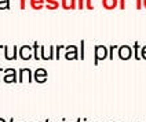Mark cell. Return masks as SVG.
Wrapping results in <instances>:
<instances>
[{
  "instance_id": "8",
  "label": "cell",
  "mask_w": 146,
  "mask_h": 122,
  "mask_svg": "<svg viewBox=\"0 0 146 122\" xmlns=\"http://www.w3.org/2000/svg\"><path fill=\"white\" fill-rule=\"evenodd\" d=\"M119 58L123 59V60H127V59H130L131 55H132V48H131L130 45H121V47H119Z\"/></svg>"
},
{
  "instance_id": "31",
  "label": "cell",
  "mask_w": 146,
  "mask_h": 122,
  "mask_svg": "<svg viewBox=\"0 0 146 122\" xmlns=\"http://www.w3.org/2000/svg\"><path fill=\"white\" fill-rule=\"evenodd\" d=\"M44 122H50V119H46V121H44Z\"/></svg>"
},
{
  "instance_id": "9",
  "label": "cell",
  "mask_w": 146,
  "mask_h": 122,
  "mask_svg": "<svg viewBox=\"0 0 146 122\" xmlns=\"http://www.w3.org/2000/svg\"><path fill=\"white\" fill-rule=\"evenodd\" d=\"M61 7L65 11L68 10H76L77 8V0H61Z\"/></svg>"
},
{
  "instance_id": "4",
  "label": "cell",
  "mask_w": 146,
  "mask_h": 122,
  "mask_svg": "<svg viewBox=\"0 0 146 122\" xmlns=\"http://www.w3.org/2000/svg\"><path fill=\"white\" fill-rule=\"evenodd\" d=\"M18 45H11V47H8V45H4L3 47V51H4V58L7 59V60H17L18 59Z\"/></svg>"
},
{
  "instance_id": "12",
  "label": "cell",
  "mask_w": 146,
  "mask_h": 122,
  "mask_svg": "<svg viewBox=\"0 0 146 122\" xmlns=\"http://www.w3.org/2000/svg\"><path fill=\"white\" fill-rule=\"evenodd\" d=\"M119 4V0H102V6L105 10H114Z\"/></svg>"
},
{
  "instance_id": "21",
  "label": "cell",
  "mask_w": 146,
  "mask_h": 122,
  "mask_svg": "<svg viewBox=\"0 0 146 122\" xmlns=\"http://www.w3.org/2000/svg\"><path fill=\"white\" fill-rule=\"evenodd\" d=\"M134 48H135V59H141V56L138 55V48H139V44H138V43H135Z\"/></svg>"
},
{
  "instance_id": "26",
  "label": "cell",
  "mask_w": 146,
  "mask_h": 122,
  "mask_svg": "<svg viewBox=\"0 0 146 122\" xmlns=\"http://www.w3.org/2000/svg\"><path fill=\"white\" fill-rule=\"evenodd\" d=\"M143 7L146 8V0H143Z\"/></svg>"
},
{
  "instance_id": "23",
  "label": "cell",
  "mask_w": 146,
  "mask_h": 122,
  "mask_svg": "<svg viewBox=\"0 0 146 122\" xmlns=\"http://www.w3.org/2000/svg\"><path fill=\"white\" fill-rule=\"evenodd\" d=\"M119 3H120V8L124 10L125 8V0H119Z\"/></svg>"
},
{
  "instance_id": "27",
  "label": "cell",
  "mask_w": 146,
  "mask_h": 122,
  "mask_svg": "<svg viewBox=\"0 0 146 122\" xmlns=\"http://www.w3.org/2000/svg\"><path fill=\"white\" fill-rule=\"evenodd\" d=\"M8 122H14V118H10V121Z\"/></svg>"
},
{
  "instance_id": "24",
  "label": "cell",
  "mask_w": 146,
  "mask_h": 122,
  "mask_svg": "<svg viewBox=\"0 0 146 122\" xmlns=\"http://www.w3.org/2000/svg\"><path fill=\"white\" fill-rule=\"evenodd\" d=\"M141 55H142V58H145L146 59V45L142 48V52H141Z\"/></svg>"
},
{
  "instance_id": "7",
  "label": "cell",
  "mask_w": 146,
  "mask_h": 122,
  "mask_svg": "<svg viewBox=\"0 0 146 122\" xmlns=\"http://www.w3.org/2000/svg\"><path fill=\"white\" fill-rule=\"evenodd\" d=\"M65 51H66L65 59H68V60H77V59H80V58H79V51H77V47H76V45H73V44L66 45Z\"/></svg>"
},
{
  "instance_id": "3",
  "label": "cell",
  "mask_w": 146,
  "mask_h": 122,
  "mask_svg": "<svg viewBox=\"0 0 146 122\" xmlns=\"http://www.w3.org/2000/svg\"><path fill=\"white\" fill-rule=\"evenodd\" d=\"M33 81H36L37 84H44V82L48 81V73L46 69L39 67L33 71Z\"/></svg>"
},
{
  "instance_id": "10",
  "label": "cell",
  "mask_w": 146,
  "mask_h": 122,
  "mask_svg": "<svg viewBox=\"0 0 146 122\" xmlns=\"http://www.w3.org/2000/svg\"><path fill=\"white\" fill-rule=\"evenodd\" d=\"M29 6L35 11H40L46 6V0H29Z\"/></svg>"
},
{
  "instance_id": "6",
  "label": "cell",
  "mask_w": 146,
  "mask_h": 122,
  "mask_svg": "<svg viewBox=\"0 0 146 122\" xmlns=\"http://www.w3.org/2000/svg\"><path fill=\"white\" fill-rule=\"evenodd\" d=\"M108 56V49L105 45H95L94 48V63L98 65V60H102Z\"/></svg>"
},
{
  "instance_id": "29",
  "label": "cell",
  "mask_w": 146,
  "mask_h": 122,
  "mask_svg": "<svg viewBox=\"0 0 146 122\" xmlns=\"http://www.w3.org/2000/svg\"><path fill=\"white\" fill-rule=\"evenodd\" d=\"M3 47H4V45H3V44H0V49H3Z\"/></svg>"
},
{
  "instance_id": "30",
  "label": "cell",
  "mask_w": 146,
  "mask_h": 122,
  "mask_svg": "<svg viewBox=\"0 0 146 122\" xmlns=\"http://www.w3.org/2000/svg\"><path fill=\"white\" fill-rule=\"evenodd\" d=\"M81 121H83V119H77V121H76V122H81Z\"/></svg>"
},
{
  "instance_id": "20",
  "label": "cell",
  "mask_w": 146,
  "mask_h": 122,
  "mask_svg": "<svg viewBox=\"0 0 146 122\" xmlns=\"http://www.w3.org/2000/svg\"><path fill=\"white\" fill-rule=\"evenodd\" d=\"M77 8H79V10L86 8V3H84V0H77Z\"/></svg>"
},
{
  "instance_id": "11",
  "label": "cell",
  "mask_w": 146,
  "mask_h": 122,
  "mask_svg": "<svg viewBox=\"0 0 146 122\" xmlns=\"http://www.w3.org/2000/svg\"><path fill=\"white\" fill-rule=\"evenodd\" d=\"M44 7L50 11H55L61 7V0H46V6Z\"/></svg>"
},
{
  "instance_id": "22",
  "label": "cell",
  "mask_w": 146,
  "mask_h": 122,
  "mask_svg": "<svg viewBox=\"0 0 146 122\" xmlns=\"http://www.w3.org/2000/svg\"><path fill=\"white\" fill-rule=\"evenodd\" d=\"M143 6V0H137V10H141Z\"/></svg>"
},
{
  "instance_id": "25",
  "label": "cell",
  "mask_w": 146,
  "mask_h": 122,
  "mask_svg": "<svg viewBox=\"0 0 146 122\" xmlns=\"http://www.w3.org/2000/svg\"><path fill=\"white\" fill-rule=\"evenodd\" d=\"M0 122H8V121H6L4 118H0Z\"/></svg>"
},
{
  "instance_id": "17",
  "label": "cell",
  "mask_w": 146,
  "mask_h": 122,
  "mask_svg": "<svg viewBox=\"0 0 146 122\" xmlns=\"http://www.w3.org/2000/svg\"><path fill=\"white\" fill-rule=\"evenodd\" d=\"M84 45H86V43H84V40L80 41V52H79V58H80L81 60L84 59Z\"/></svg>"
},
{
  "instance_id": "16",
  "label": "cell",
  "mask_w": 146,
  "mask_h": 122,
  "mask_svg": "<svg viewBox=\"0 0 146 122\" xmlns=\"http://www.w3.org/2000/svg\"><path fill=\"white\" fill-rule=\"evenodd\" d=\"M39 54H40V59H43V60L47 62V54H46V47H44V45H40Z\"/></svg>"
},
{
  "instance_id": "2",
  "label": "cell",
  "mask_w": 146,
  "mask_h": 122,
  "mask_svg": "<svg viewBox=\"0 0 146 122\" xmlns=\"http://www.w3.org/2000/svg\"><path fill=\"white\" fill-rule=\"evenodd\" d=\"M18 58L22 60H31L33 58V47L29 44H24L18 48Z\"/></svg>"
},
{
  "instance_id": "32",
  "label": "cell",
  "mask_w": 146,
  "mask_h": 122,
  "mask_svg": "<svg viewBox=\"0 0 146 122\" xmlns=\"http://www.w3.org/2000/svg\"><path fill=\"white\" fill-rule=\"evenodd\" d=\"M83 121H84V122H86V121H87V119H83Z\"/></svg>"
},
{
  "instance_id": "5",
  "label": "cell",
  "mask_w": 146,
  "mask_h": 122,
  "mask_svg": "<svg viewBox=\"0 0 146 122\" xmlns=\"http://www.w3.org/2000/svg\"><path fill=\"white\" fill-rule=\"evenodd\" d=\"M4 77H3V81L6 84H15L18 82V74H17L15 69H4Z\"/></svg>"
},
{
  "instance_id": "15",
  "label": "cell",
  "mask_w": 146,
  "mask_h": 122,
  "mask_svg": "<svg viewBox=\"0 0 146 122\" xmlns=\"http://www.w3.org/2000/svg\"><path fill=\"white\" fill-rule=\"evenodd\" d=\"M10 10V0H0V11Z\"/></svg>"
},
{
  "instance_id": "19",
  "label": "cell",
  "mask_w": 146,
  "mask_h": 122,
  "mask_svg": "<svg viewBox=\"0 0 146 122\" xmlns=\"http://www.w3.org/2000/svg\"><path fill=\"white\" fill-rule=\"evenodd\" d=\"M84 3H86V8H87V10H92V8H94L92 0H84Z\"/></svg>"
},
{
  "instance_id": "14",
  "label": "cell",
  "mask_w": 146,
  "mask_h": 122,
  "mask_svg": "<svg viewBox=\"0 0 146 122\" xmlns=\"http://www.w3.org/2000/svg\"><path fill=\"white\" fill-rule=\"evenodd\" d=\"M66 45H55V60L61 59V51L65 49Z\"/></svg>"
},
{
  "instance_id": "1",
  "label": "cell",
  "mask_w": 146,
  "mask_h": 122,
  "mask_svg": "<svg viewBox=\"0 0 146 122\" xmlns=\"http://www.w3.org/2000/svg\"><path fill=\"white\" fill-rule=\"evenodd\" d=\"M33 81V73L32 70L29 69V67H22V69H19V71H18V82L19 84H32Z\"/></svg>"
},
{
  "instance_id": "28",
  "label": "cell",
  "mask_w": 146,
  "mask_h": 122,
  "mask_svg": "<svg viewBox=\"0 0 146 122\" xmlns=\"http://www.w3.org/2000/svg\"><path fill=\"white\" fill-rule=\"evenodd\" d=\"M3 71H4V69H1V67H0V73H3Z\"/></svg>"
},
{
  "instance_id": "18",
  "label": "cell",
  "mask_w": 146,
  "mask_h": 122,
  "mask_svg": "<svg viewBox=\"0 0 146 122\" xmlns=\"http://www.w3.org/2000/svg\"><path fill=\"white\" fill-rule=\"evenodd\" d=\"M28 1L29 0H19V8L24 11V10H26V4H28Z\"/></svg>"
},
{
  "instance_id": "13",
  "label": "cell",
  "mask_w": 146,
  "mask_h": 122,
  "mask_svg": "<svg viewBox=\"0 0 146 122\" xmlns=\"http://www.w3.org/2000/svg\"><path fill=\"white\" fill-rule=\"evenodd\" d=\"M33 47V59L35 60H41L40 59V54H39V48H40V44L37 43V41H35L32 44Z\"/></svg>"
}]
</instances>
